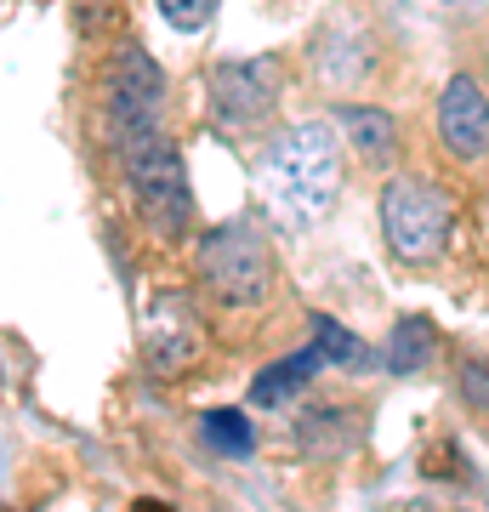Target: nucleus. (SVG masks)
I'll use <instances>...</instances> for the list:
<instances>
[{
    "mask_svg": "<svg viewBox=\"0 0 489 512\" xmlns=\"http://www.w3.org/2000/svg\"><path fill=\"white\" fill-rule=\"evenodd\" d=\"M262 200L285 228H313L330 217V205L342 194V143L325 120H290L285 131H273V143L262 148Z\"/></svg>",
    "mask_w": 489,
    "mask_h": 512,
    "instance_id": "obj_1",
    "label": "nucleus"
},
{
    "mask_svg": "<svg viewBox=\"0 0 489 512\" xmlns=\"http://www.w3.org/2000/svg\"><path fill=\"white\" fill-rule=\"evenodd\" d=\"M120 154V171H126V188L143 222L160 239H182L194 228V188H188V165H182L177 143L154 131V137H137V143L114 148Z\"/></svg>",
    "mask_w": 489,
    "mask_h": 512,
    "instance_id": "obj_2",
    "label": "nucleus"
},
{
    "mask_svg": "<svg viewBox=\"0 0 489 512\" xmlns=\"http://www.w3.org/2000/svg\"><path fill=\"white\" fill-rule=\"evenodd\" d=\"M376 217H381V234H387V251L399 262H410V268H427L450 245L455 205L427 177H387L381 200H376Z\"/></svg>",
    "mask_w": 489,
    "mask_h": 512,
    "instance_id": "obj_3",
    "label": "nucleus"
},
{
    "mask_svg": "<svg viewBox=\"0 0 489 512\" xmlns=\"http://www.w3.org/2000/svg\"><path fill=\"white\" fill-rule=\"evenodd\" d=\"M194 274L222 308H256L273 291V251L268 234L256 222H222L200 239L194 251Z\"/></svg>",
    "mask_w": 489,
    "mask_h": 512,
    "instance_id": "obj_4",
    "label": "nucleus"
},
{
    "mask_svg": "<svg viewBox=\"0 0 489 512\" xmlns=\"http://www.w3.org/2000/svg\"><path fill=\"white\" fill-rule=\"evenodd\" d=\"M103 114H109V143L114 148L165 131L160 126L165 120V69L137 46V40H126V46L109 57V69H103Z\"/></svg>",
    "mask_w": 489,
    "mask_h": 512,
    "instance_id": "obj_5",
    "label": "nucleus"
},
{
    "mask_svg": "<svg viewBox=\"0 0 489 512\" xmlns=\"http://www.w3.org/2000/svg\"><path fill=\"white\" fill-rule=\"evenodd\" d=\"M279 57L262 52V57H228L211 69L205 80V103H211V120L222 131H251L262 126L273 109H279Z\"/></svg>",
    "mask_w": 489,
    "mask_h": 512,
    "instance_id": "obj_6",
    "label": "nucleus"
},
{
    "mask_svg": "<svg viewBox=\"0 0 489 512\" xmlns=\"http://www.w3.org/2000/svg\"><path fill=\"white\" fill-rule=\"evenodd\" d=\"M308 69L330 92H359L364 80H376V40L353 12H330L308 46Z\"/></svg>",
    "mask_w": 489,
    "mask_h": 512,
    "instance_id": "obj_7",
    "label": "nucleus"
},
{
    "mask_svg": "<svg viewBox=\"0 0 489 512\" xmlns=\"http://www.w3.org/2000/svg\"><path fill=\"white\" fill-rule=\"evenodd\" d=\"M438 137L455 160H489V92L472 74H450L438 92Z\"/></svg>",
    "mask_w": 489,
    "mask_h": 512,
    "instance_id": "obj_8",
    "label": "nucleus"
},
{
    "mask_svg": "<svg viewBox=\"0 0 489 512\" xmlns=\"http://www.w3.org/2000/svg\"><path fill=\"white\" fill-rule=\"evenodd\" d=\"M205 336L194 325V313L182 296H160V308L148 319V365L160 370V376H182V370L200 359Z\"/></svg>",
    "mask_w": 489,
    "mask_h": 512,
    "instance_id": "obj_9",
    "label": "nucleus"
},
{
    "mask_svg": "<svg viewBox=\"0 0 489 512\" xmlns=\"http://www.w3.org/2000/svg\"><path fill=\"white\" fill-rule=\"evenodd\" d=\"M336 120H342V137L353 143V154H359L364 165L387 171V165L399 160V120H393L387 109H370V103H342V109H336Z\"/></svg>",
    "mask_w": 489,
    "mask_h": 512,
    "instance_id": "obj_10",
    "label": "nucleus"
},
{
    "mask_svg": "<svg viewBox=\"0 0 489 512\" xmlns=\"http://www.w3.org/2000/svg\"><path fill=\"white\" fill-rule=\"evenodd\" d=\"M319 365H325V353H319V348H302V353H290V359H279V365L256 370V376H251V404H262V410H279L290 393H302V387L313 382V370H319Z\"/></svg>",
    "mask_w": 489,
    "mask_h": 512,
    "instance_id": "obj_11",
    "label": "nucleus"
},
{
    "mask_svg": "<svg viewBox=\"0 0 489 512\" xmlns=\"http://www.w3.org/2000/svg\"><path fill=\"white\" fill-rule=\"evenodd\" d=\"M364 433V410H308L296 421V439L313 456H347Z\"/></svg>",
    "mask_w": 489,
    "mask_h": 512,
    "instance_id": "obj_12",
    "label": "nucleus"
},
{
    "mask_svg": "<svg viewBox=\"0 0 489 512\" xmlns=\"http://www.w3.org/2000/svg\"><path fill=\"white\" fill-rule=\"evenodd\" d=\"M438 353V330H433V319H421V313H404L399 325L387 330V370L393 376H416L427 359Z\"/></svg>",
    "mask_w": 489,
    "mask_h": 512,
    "instance_id": "obj_13",
    "label": "nucleus"
},
{
    "mask_svg": "<svg viewBox=\"0 0 489 512\" xmlns=\"http://www.w3.org/2000/svg\"><path fill=\"white\" fill-rule=\"evenodd\" d=\"M313 348L325 353V365H336V370H370L376 365V353L364 348L347 325H336L330 313H313Z\"/></svg>",
    "mask_w": 489,
    "mask_h": 512,
    "instance_id": "obj_14",
    "label": "nucleus"
},
{
    "mask_svg": "<svg viewBox=\"0 0 489 512\" xmlns=\"http://www.w3.org/2000/svg\"><path fill=\"white\" fill-rule=\"evenodd\" d=\"M200 439L217 450V456H256V427L245 410H205L200 416Z\"/></svg>",
    "mask_w": 489,
    "mask_h": 512,
    "instance_id": "obj_15",
    "label": "nucleus"
},
{
    "mask_svg": "<svg viewBox=\"0 0 489 512\" xmlns=\"http://www.w3.org/2000/svg\"><path fill=\"white\" fill-rule=\"evenodd\" d=\"M154 6H160V18L171 23L177 35H200V29H211L222 0H154Z\"/></svg>",
    "mask_w": 489,
    "mask_h": 512,
    "instance_id": "obj_16",
    "label": "nucleus"
},
{
    "mask_svg": "<svg viewBox=\"0 0 489 512\" xmlns=\"http://www.w3.org/2000/svg\"><path fill=\"white\" fill-rule=\"evenodd\" d=\"M455 393H461L467 410L489 416V359H461L455 365Z\"/></svg>",
    "mask_w": 489,
    "mask_h": 512,
    "instance_id": "obj_17",
    "label": "nucleus"
},
{
    "mask_svg": "<svg viewBox=\"0 0 489 512\" xmlns=\"http://www.w3.org/2000/svg\"><path fill=\"white\" fill-rule=\"evenodd\" d=\"M131 512H177V507H165V501H137Z\"/></svg>",
    "mask_w": 489,
    "mask_h": 512,
    "instance_id": "obj_18",
    "label": "nucleus"
}]
</instances>
